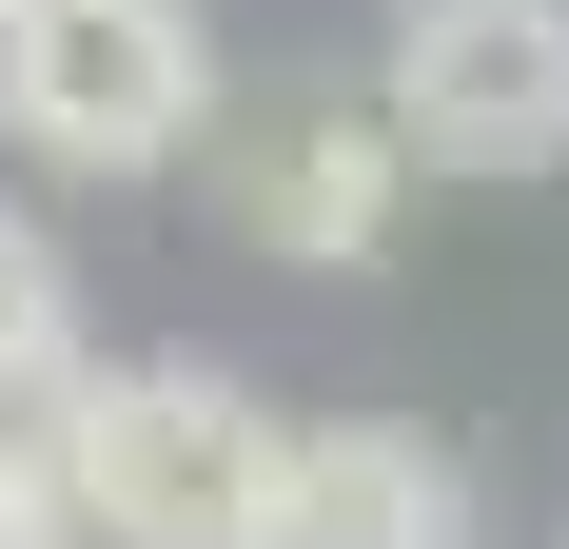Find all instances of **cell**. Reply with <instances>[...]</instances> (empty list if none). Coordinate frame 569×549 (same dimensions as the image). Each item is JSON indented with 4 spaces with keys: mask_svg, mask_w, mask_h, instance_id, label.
Here are the masks:
<instances>
[{
    "mask_svg": "<svg viewBox=\"0 0 569 549\" xmlns=\"http://www.w3.org/2000/svg\"><path fill=\"white\" fill-rule=\"evenodd\" d=\"M276 491V412L217 353H138V373H79L59 412V530L79 549H256Z\"/></svg>",
    "mask_w": 569,
    "mask_h": 549,
    "instance_id": "1",
    "label": "cell"
},
{
    "mask_svg": "<svg viewBox=\"0 0 569 549\" xmlns=\"http://www.w3.org/2000/svg\"><path fill=\"white\" fill-rule=\"evenodd\" d=\"M0 138L59 177H177L217 138V20L197 0H0Z\"/></svg>",
    "mask_w": 569,
    "mask_h": 549,
    "instance_id": "2",
    "label": "cell"
},
{
    "mask_svg": "<svg viewBox=\"0 0 569 549\" xmlns=\"http://www.w3.org/2000/svg\"><path fill=\"white\" fill-rule=\"evenodd\" d=\"M373 138L412 177H550L569 158V0H393Z\"/></svg>",
    "mask_w": 569,
    "mask_h": 549,
    "instance_id": "3",
    "label": "cell"
},
{
    "mask_svg": "<svg viewBox=\"0 0 569 549\" xmlns=\"http://www.w3.org/2000/svg\"><path fill=\"white\" fill-rule=\"evenodd\" d=\"M256 549H471V471L432 432H276V491H256Z\"/></svg>",
    "mask_w": 569,
    "mask_h": 549,
    "instance_id": "4",
    "label": "cell"
},
{
    "mask_svg": "<svg viewBox=\"0 0 569 549\" xmlns=\"http://www.w3.org/2000/svg\"><path fill=\"white\" fill-rule=\"evenodd\" d=\"M393 197H412V158L373 138V99H295L276 138L236 158V236H256V256H315V274L393 256Z\"/></svg>",
    "mask_w": 569,
    "mask_h": 549,
    "instance_id": "5",
    "label": "cell"
},
{
    "mask_svg": "<svg viewBox=\"0 0 569 549\" xmlns=\"http://www.w3.org/2000/svg\"><path fill=\"white\" fill-rule=\"evenodd\" d=\"M20 373H79V274H59V236L0 197V392Z\"/></svg>",
    "mask_w": 569,
    "mask_h": 549,
    "instance_id": "6",
    "label": "cell"
},
{
    "mask_svg": "<svg viewBox=\"0 0 569 549\" xmlns=\"http://www.w3.org/2000/svg\"><path fill=\"white\" fill-rule=\"evenodd\" d=\"M59 412H79V373H20V392H0V510H59Z\"/></svg>",
    "mask_w": 569,
    "mask_h": 549,
    "instance_id": "7",
    "label": "cell"
},
{
    "mask_svg": "<svg viewBox=\"0 0 569 549\" xmlns=\"http://www.w3.org/2000/svg\"><path fill=\"white\" fill-rule=\"evenodd\" d=\"M0 549H79V530H59V510H0Z\"/></svg>",
    "mask_w": 569,
    "mask_h": 549,
    "instance_id": "8",
    "label": "cell"
}]
</instances>
